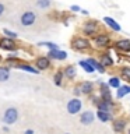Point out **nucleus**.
<instances>
[{
    "label": "nucleus",
    "mask_w": 130,
    "mask_h": 134,
    "mask_svg": "<svg viewBox=\"0 0 130 134\" xmlns=\"http://www.w3.org/2000/svg\"><path fill=\"white\" fill-rule=\"evenodd\" d=\"M20 69L24 70V71H28V73H32V74H38V70L36 69H34V67H31V66H27V64L20 66Z\"/></svg>",
    "instance_id": "obj_26"
},
{
    "label": "nucleus",
    "mask_w": 130,
    "mask_h": 134,
    "mask_svg": "<svg viewBox=\"0 0 130 134\" xmlns=\"http://www.w3.org/2000/svg\"><path fill=\"white\" fill-rule=\"evenodd\" d=\"M80 88H81L83 94H90V92L94 90V84H92L91 81H83L81 85H80Z\"/></svg>",
    "instance_id": "obj_9"
},
{
    "label": "nucleus",
    "mask_w": 130,
    "mask_h": 134,
    "mask_svg": "<svg viewBox=\"0 0 130 134\" xmlns=\"http://www.w3.org/2000/svg\"><path fill=\"white\" fill-rule=\"evenodd\" d=\"M49 66H50V62H49L48 57H39L36 60V67H38V69H41V70L49 69Z\"/></svg>",
    "instance_id": "obj_7"
},
{
    "label": "nucleus",
    "mask_w": 130,
    "mask_h": 134,
    "mask_svg": "<svg viewBox=\"0 0 130 134\" xmlns=\"http://www.w3.org/2000/svg\"><path fill=\"white\" fill-rule=\"evenodd\" d=\"M25 134H34V130H27V131H25Z\"/></svg>",
    "instance_id": "obj_33"
},
{
    "label": "nucleus",
    "mask_w": 130,
    "mask_h": 134,
    "mask_svg": "<svg viewBox=\"0 0 130 134\" xmlns=\"http://www.w3.org/2000/svg\"><path fill=\"white\" fill-rule=\"evenodd\" d=\"M62 77H63V73H57L55 75V84H56V85H60L62 84Z\"/></svg>",
    "instance_id": "obj_29"
},
{
    "label": "nucleus",
    "mask_w": 130,
    "mask_h": 134,
    "mask_svg": "<svg viewBox=\"0 0 130 134\" xmlns=\"http://www.w3.org/2000/svg\"><path fill=\"white\" fill-rule=\"evenodd\" d=\"M75 74H77V71H75V67H74V66H69V67L66 69V75H67L69 78H74Z\"/></svg>",
    "instance_id": "obj_22"
},
{
    "label": "nucleus",
    "mask_w": 130,
    "mask_h": 134,
    "mask_svg": "<svg viewBox=\"0 0 130 134\" xmlns=\"http://www.w3.org/2000/svg\"><path fill=\"white\" fill-rule=\"evenodd\" d=\"M0 48L6 49V50H11V49H14V42H13V39H7V38H4V39L0 41Z\"/></svg>",
    "instance_id": "obj_8"
},
{
    "label": "nucleus",
    "mask_w": 130,
    "mask_h": 134,
    "mask_svg": "<svg viewBox=\"0 0 130 134\" xmlns=\"http://www.w3.org/2000/svg\"><path fill=\"white\" fill-rule=\"evenodd\" d=\"M106 42H108V36L106 35H99V36L95 38V43L98 46H105Z\"/></svg>",
    "instance_id": "obj_21"
},
{
    "label": "nucleus",
    "mask_w": 130,
    "mask_h": 134,
    "mask_svg": "<svg viewBox=\"0 0 130 134\" xmlns=\"http://www.w3.org/2000/svg\"><path fill=\"white\" fill-rule=\"evenodd\" d=\"M130 92V87L129 85H123V87H119V90H117V98H123L126 94H129Z\"/></svg>",
    "instance_id": "obj_17"
},
{
    "label": "nucleus",
    "mask_w": 130,
    "mask_h": 134,
    "mask_svg": "<svg viewBox=\"0 0 130 134\" xmlns=\"http://www.w3.org/2000/svg\"><path fill=\"white\" fill-rule=\"evenodd\" d=\"M49 57L52 59H57V60H64L67 57V53L63 50H50L49 52Z\"/></svg>",
    "instance_id": "obj_6"
},
{
    "label": "nucleus",
    "mask_w": 130,
    "mask_h": 134,
    "mask_svg": "<svg viewBox=\"0 0 130 134\" xmlns=\"http://www.w3.org/2000/svg\"><path fill=\"white\" fill-rule=\"evenodd\" d=\"M102 98L104 100H106V102H112V96H111V91H109V85L106 84H102Z\"/></svg>",
    "instance_id": "obj_10"
},
{
    "label": "nucleus",
    "mask_w": 130,
    "mask_h": 134,
    "mask_svg": "<svg viewBox=\"0 0 130 134\" xmlns=\"http://www.w3.org/2000/svg\"><path fill=\"white\" fill-rule=\"evenodd\" d=\"M81 106H83L81 100L74 98V99L69 100V103H67V112H69L70 115H75V113H78L81 110Z\"/></svg>",
    "instance_id": "obj_3"
},
{
    "label": "nucleus",
    "mask_w": 130,
    "mask_h": 134,
    "mask_svg": "<svg viewBox=\"0 0 130 134\" xmlns=\"http://www.w3.org/2000/svg\"><path fill=\"white\" fill-rule=\"evenodd\" d=\"M73 46H74V49H77V50H83V49H87L88 46H90V43H88V41L83 39V38H77V39H74Z\"/></svg>",
    "instance_id": "obj_5"
},
{
    "label": "nucleus",
    "mask_w": 130,
    "mask_h": 134,
    "mask_svg": "<svg viewBox=\"0 0 130 134\" xmlns=\"http://www.w3.org/2000/svg\"><path fill=\"white\" fill-rule=\"evenodd\" d=\"M116 48L123 50V52H129L130 50V42L129 41H119V42H116Z\"/></svg>",
    "instance_id": "obj_13"
},
{
    "label": "nucleus",
    "mask_w": 130,
    "mask_h": 134,
    "mask_svg": "<svg viewBox=\"0 0 130 134\" xmlns=\"http://www.w3.org/2000/svg\"><path fill=\"white\" fill-rule=\"evenodd\" d=\"M4 34H6L7 36H10V38H17V34L15 32H13V31H10V29H6L4 28V31H3Z\"/></svg>",
    "instance_id": "obj_30"
},
{
    "label": "nucleus",
    "mask_w": 130,
    "mask_h": 134,
    "mask_svg": "<svg viewBox=\"0 0 130 134\" xmlns=\"http://www.w3.org/2000/svg\"><path fill=\"white\" fill-rule=\"evenodd\" d=\"M96 27V24H95V21H88V23L84 25V32L87 34V35H91L92 32H94V29Z\"/></svg>",
    "instance_id": "obj_14"
},
{
    "label": "nucleus",
    "mask_w": 130,
    "mask_h": 134,
    "mask_svg": "<svg viewBox=\"0 0 130 134\" xmlns=\"http://www.w3.org/2000/svg\"><path fill=\"white\" fill-rule=\"evenodd\" d=\"M80 66H81L87 73H94V70H95L94 67H92L88 62H85V60H80Z\"/></svg>",
    "instance_id": "obj_19"
},
{
    "label": "nucleus",
    "mask_w": 130,
    "mask_h": 134,
    "mask_svg": "<svg viewBox=\"0 0 130 134\" xmlns=\"http://www.w3.org/2000/svg\"><path fill=\"white\" fill-rule=\"evenodd\" d=\"M98 109L102 112H109L112 110V102H106V100H102L101 103H98Z\"/></svg>",
    "instance_id": "obj_12"
},
{
    "label": "nucleus",
    "mask_w": 130,
    "mask_h": 134,
    "mask_svg": "<svg viewBox=\"0 0 130 134\" xmlns=\"http://www.w3.org/2000/svg\"><path fill=\"white\" fill-rule=\"evenodd\" d=\"M94 119H95V115H94L92 112H90V110L84 112L83 115H81V117H80L81 123H83V124H85V126L91 124V123H94Z\"/></svg>",
    "instance_id": "obj_4"
},
{
    "label": "nucleus",
    "mask_w": 130,
    "mask_h": 134,
    "mask_svg": "<svg viewBox=\"0 0 130 134\" xmlns=\"http://www.w3.org/2000/svg\"><path fill=\"white\" fill-rule=\"evenodd\" d=\"M98 117H99V120L101 121H109L112 119V116H111V113L109 112H102V110H98Z\"/></svg>",
    "instance_id": "obj_15"
},
{
    "label": "nucleus",
    "mask_w": 130,
    "mask_h": 134,
    "mask_svg": "<svg viewBox=\"0 0 130 134\" xmlns=\"http://www.w3.org/2000/svg\"><path fill=\"white\" fill-rule=\"evenodd\" d=\"M88 63H90V64H91L92 67H94L95 70H98L99 73H104V71H105L104 66H102V64H99V63L96 62V60H94V59H90V60H88Z\"/></svg>",
    "instance_id": "obj_18"
},
{
    "label": "nucleus",
    "mask_w": 130,
    "mask_h": 134,
    "mask_svg": "<svg viewBox=\"0 0 130 134\" xmlns=\"http://www.w3.org/2000/svg\"><path fill=\"white\" fill-rule=\"evenodd\" d=\"M109 87H113V88H119L120 87V80L117 77H112L109 80Z\"/></svg>",
    "instance_id": "obj_24"
},
{
    "label": "nucleus",
    "mask_w": 130,
    "mask_h": 134,
    "mask_svg": "<svg viewBox=\"0 0 130 134\" xmlns=\"http://www.w3.org/2000/svg\"><path fill=\"white\" fill-rule=\"evenodd\" d=\"M71 10H73V11H78L80 7H78V6H71Z\"/></svg>",
    "instance_id": "obj_31"
},
{
    "label": "nucleus",
    "mask_w": 130,
    "mask_h": 134,
    "mask_svg": "<svg viewBox=\"0 0 130 134\" xmlns=\"http://www.w3.org/2000/svg\"><path fill=\"white\" fill-rule=\"evenodd\" d=\"M124 126H126V121L120 119V120H116V121H115V124H113V129H115V131L120 133V131H123Z\"/></svg>",
    "instance_id": "obj_16"
},
{
    "label": "nucleus",
    "mask_w": 130,
    "mask_h": 134,
    "mask_svg": "<svg viewBox=\"0 0 130 134\" xmlns=\"http://www.w3.org/2000/svg\"><path fill=\"white\" fill-rule=\"evenodd\" d=\"M36 6L39 8H48L50 6V0H38Z\"/></svg>",
    "instance_id": "obj_25"
},
{
    "label": "nucleus",
    "mask_w": 130,
    "mask_h": 134,
    "mask_svg": "<svg viewBox=\"0 0 130 134\" xmlns=\"http://www.w3.org/2000/svg\"><path fill=\"white\" fill-rule=\"evenodd\" d=\"M122 77H123L126 81H130V67L122 69Z\"/></svg>",
    "instance_id": "obj_27"
},
{
    "label": "nucleus",
    "mask_w": 130,
    "mask_h": 134,
    "mask_svg": "<svg viewBox=\"0 0 130 134\" xmlns=\"http://www.w3.org/2000/svg\"><path fill=\"white\" fill-rule=\"evenodd\" d=\"M104 67H108V66H112L113 64V60L111 59V56L109 54H105V56H102V63H101Z\"/></svg>",
    "instance_id": "obj_23"
},
{
    "label": "nucleus",
    "mask_w": 130,
    "mask_h": 134,
    "mask_svg": "<svg viewBox=\"0 0 130 134\" xmlns=\"http://www.w3.org/2000/svg\"><path fill=\"white\" fill-rule=\"evenodd\" d=\"M8 75H10V70L8 69H4V67H2L0 69V81H7L8 80Z\"/></svg>",
    "instance_id": "obj_20"
},
{
    "label": "nucleus",
    "mask_w": 130,
    "mask_h": 134,
    "mask_svg": "<svg viewBox=\"0 0 130 134\" xmlns=\"http://www.w3.org/2000/svg\"><path fill=\"white\" fill-rule=\"evenodd\" d=\"M17 119H18V110L15 108H8L6 112H4V116H3V120L4 123L7 124H13L15 123Z\"/></svg>",
    "instance_id": "obj_1"
},
{
    "label": "nucleus",
    "mask_w": 130,
    "mask_h": 134,
    "mask_svg": "<svg viewBox=\"0 0 130 134\" xmlns=\"http://www.w3.org/2000/svg\"><path fill=\"white\" fill-rule=\"evenodd\" d=\"M20 20H21V24H23L24 27H31L36 20V14L32 11H25V13H23V15H21Z\"/></svg>",
    "instance_id": "obj_2"
},
{
    "label": "nucleus",
    "mask_w": 130,
    "mask_h": 134,
    "mask_svg": "<svg viewBox=\"0 0 130 134\" xmlns=\"http://www.w3.org/2000/svg\"><path fill=\"white\" fill-rule=\"evenodd\" d=\"M41 46H48L50 50H57V45L53 43V42H41Z\"/></svg>",
    "instance_id": "obj_28"
},
{
    "label": "nucleus",
    "mask_w": 130,
    "mask_h": 134,
    "mask_svg": "<svg viewBox=\"0 0 130 134\" xmlns=\"http://www.w3.org/2000/svg\"><path fill=\"white\" fill-rule=\"evenodd\" d=\"M129 134H130V131H129Z\"/></svg>",
    "instance_id": "obj_34"
},
{
    "label": "nucleus",
    "mask_w": 130,
    "mask_h": 134,
    "mask_svg": "<svg viewBox=\"0 0 130 134\" xmlns=\"http://www.w3.org/2000/svg\"><path fill=\"white\" fill-rule=\"evenodd\" d=\"M104 21H105V24H108L112 29H115V31H120V25L117 24L113 18H111V17H105Z\"/></svg>",
    "instance_id": "obj_11"
},
{
    "label": "nucleus",
    "mask_w": 130,
    "mask_h": 134,
    "mask_svg": "<svg viewBox=\"0 0 130 134\" xmlns=\"http://www.w3.org/2000/svg\"><path fill=\"white\" fill-rule=\"evenodd\" d=\"M3 11H4V6H3V4H2V3H0V15H2V14H3Z\"/></svg>",
    "instance_id": "obj_32"
}]
</instances>
